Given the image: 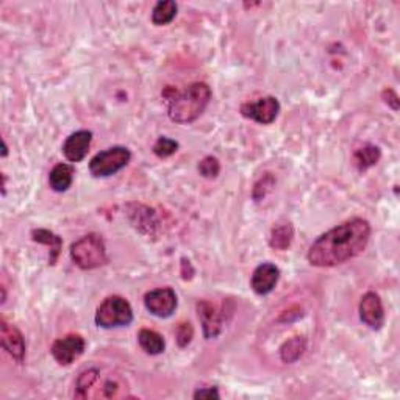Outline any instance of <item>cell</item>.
<instances>
[{"mask_svg": "<svg viewBox=\"0 0 400 400\" xmlns=\"http://www.w3.org/2000/svg\"><path fill=\"white\" fill-rule=\"evenodd\" d=\"M2 144H3V152H2V157H7V155H8V147H7V142L2 141Z\"/></svg>", "mask_w": 400, "mask_h": 400, "instance_id": "obj_27", "label": "cell"}, {"mask_svg": "<svg viewBox=\"0 0 400 400\" xmlns=\"http://www.w3.org/2000/svg\"><path fill=\"white\" fill-rule=\"evenodd\" d=\"M241 114L244 118L250 119L263 125H269L276 121L280 113V104L276 97H263L256 102H247L241 105Z\"/></svg>", "mask_w": 400, "mask_h": 400, "instance_id": "obj_8", "label": "cell"}, {"mask_svg": "<svg viewBox=\"0 0 400 400\" xmlns=\"http://www.w3.org/2000/svg\"><path fill=\"white\" fill-rule=\"evenodd\" d=\"M0 341H2L3 351L13 357L16 362L22 363L25 358V341L21 331L14 325L8 324L5 319L0 322Z\"/></svg>", "mask_w": 400, "mask_h": 400, "instance_id": "obj_11", "label": "cell"}, {"mask_svg": "<svg viewBox=\"0 0 400 400\" xmlns=\"http://www.w3.org/2000/svg\"><path fill=\"white\" fill-rule=\"evenodd\" d=\"M192 336H194V329L190 322H180L179 325H177L175 338L180 347H186L188 344H190V342L192 341Z\"/></svg>", "mask_w": 400, "mask_h": 400, "instance_id": "obj_23", "label": "cell"}, {"mask_svg": "<svg viewBox=\"0 0 400 400\" xmlns=\"http://www.w3.org/2000/svg\"><path fill=\"white\" fill-rule=\"evenodd\" d=\"M138 342L142 351L148 353V355H159V353H163L166 348L164 338L155 330L148 329L140 330Z\"/></svg>", "mask_w": 400, "mask_h": 400, "instance_id": "obj_16", "label": "cell"}, {"mask_svg": "<svg viewBox=\"0 0 400 400\" xmlns=\"http://www.w3.org/2000/svg\"><path fill=\"white\" fill-rule=\"evenodd\" d=\"M94 321L100 329L127 327L133 322V310L127 299L121 296H110L97 308Z\"/></svg>", "mask_w": 400, "mask_h": 400, "instance_id": "obj_4", "label": "cell"}, {"mask_svg": "<svg viewBox=\"0 0 400 400\" xmlns=\"http://www.w3.org/2000/svg\"><path fill=\"white\" fill-rule=\"evenodd\" d=\"M91 142H93V131L89 130H78L67 136L65 144H63V153H65L67 162H82L87 157Z\"/></svg>", "mask_w": 400, "mask_h": 400, "instance_id": "obj_12", "label": "cell"}, {"mask_svg": "<svg viewBox=\"0 0 400 400\" xmlns=\"http://www.w3.org/2000/svg\"><path fill=\"white\" fill-rule=\"evenodd\" d=\"M359 319L373 330H380L385 325V310L380 296L377 293H366L359 300Z\"/></svg>", "mask_w": 400, "mask_h": 400, "instance_id": "obj_9", "label": "cell"}, {"mask_svg": "<svg viewBox=\"0 0 400 400\" xmlns=\"http://www.w3.org/2000/svg\"><path fill=\"white\" fill-rule=\"evenodd\" d=\"M71 258L80 269L91 271L108 263L104 238L97 233H89L71 245Z\"/></svg>", "mask_w": 400, "mask_h": 400, "instance_id": "obj_3", "label": "cell"}, {"mask_svg": "<svg viewBox=\"0 0 400 400\" xmlns=\"http://www.w3.org/2000/svg\"><path fill=\"white\" fill-rule=\"evenodd\" d=\"M74 181V168L71 164L60 163L50 170L49 185L55 192H65L71 188Z\"/></svg>", "mask_w": 400, "mask_h": 400, "instance_id": "obj_14", "label": "cell"}, {"mask_svg": "<svg viewBox=\"0 0 400 400\" xmlns=\"http://www.w3.org/2000/svg\"><path fill=\"white\" fill-rule=\"evenodd\" d=\"M168 100V116L177 124H191L202 116L211 99L207 83H191L185 91L168 88L163 93Z\"/></svg>", "mask_w": 400, "mask_h": 400, "instance_id": "obj_2", "label": "cell"}, {"mask_svg": "<svg viewBox=\"0 0 400 400\" xmlns=\"http://www.w3.org/2000/svg\"><path fill=\"white\" fill-rule=\"evenodd\" d=\"M131 152L124 146H114L105 148L93 157L89 162V173L96 179H105L118 174L119 170L124 169L130 163Z\"/></svg>", "mask_w": 400, "mask_h": 400, "instance_id": "obj_5", "label": "cell"}, {"mask_svg": "<svg viewBox=\"0 0 400 400\" xmlns=\"http://www.w3.org/2000/svg\"><path fill=\"white\" fill-rule=\"evenodd\" d=\"M381 99L385 100L386 105H390L394 111L399 110V97L392 89H385L381 93Z\"/></svg>", "mask_w": 400, "mask_h": 400, "instance_id": "obj_25", "label": "cell"}, {"mask_svg": "<svg viewBox=\"0 0 400 400\" xmlns=\"http://www.w3.org/2000/svg\"><path fill=\"white\" fill-rule=\"evenodd\" d=\"M199 173L205 179H216L221 173V163L216 157H205L197 166Z\"/></svg>", "mask_w": 400, "mask_h": 400, "instance_id": "obj_22", "label": "cell"}, {"mask_svg": "<svg viewBox=\"0 0 400 400\" xmlns=\"http://www.w3.org/2000/svg\"><path fill=\"white\" fill-rule=\"evenodd\" d=\"M274 183H276V180H274V177L271 174H266L258 183H256L254 188V199L256 200V202L261 199H265L266 194L274 188Z\"/></svg>", "mask_w": 400, "mask_h": 400, "instance_id": "obj_24", "label": "cell"}, {"mask_svg": "<svg viewBox=\"0 0 400 400\" xmlns=\"http://www.w3.org/2000/svg\"><path fill=\"white\" fill-rule=\"evenodd\" d=\"M85 347H87V342H85L83 336L71 333L66 335L65 338L56 340L50 348V353L58 364L69 366L83 355Z\"/></svg>", "mask_w": 400, "mask_h": 400, "instance_id": "obj_7", "label": "cell"}, {"mask_svg": "<svg viewBox=\"0 0 400 400\" xmlns=\"http://www.w3.org/2000/svg\"><path fill=\"white\" fill-rule=\"evenodd\" d=\"M177 151H179V142H177L175 140L168 138V136H162V138H158L155 146H153V153H155L158 158L173 157Z\"/></svg>", "mask_w": 400, "mask_h": 400, "instance_id": "obj_21", "label": "cell"}, {"mask_svg": "<svg viewBox=\"0 0 400 400\" xmlns=\"http://www.w3.org/2000/svg\"><path fill=\"white\" fill-rule=\"evenodd\" d=\"M280 278V269L272 263H263L252 274L250 287L258 296H266L277 287Z\"/></svg>", "mask_w": 400, "mask_h": 400, "instance_id": "obj_13", "label": "cell"}, {"mask_svg": "<svg viewBox=\"0 0 400 400\" xmlns=\"http://www.w3.org/2000/svg\"><path fill=\"white\" fill-rule=\"evenodd\" d=\"M197 316L199 321L202 324L205 340H214L218 338L224 327V321H222V314L219 313L211 302L208 300H199L197 302Z\"/></svg>", "mask_w": 400, "mask_h": 400, "instance_id": "obj_10", "label": "cell"}, {"mask_svg": "<svg viewBox=\"0 0 400 400\" xmlns=\"http://www.w3.org/2000/svg\"><path fill=\"white\" fill-rule=\"evenodd\" d=\"M144 305L147 311L157 318H170L177 310L179 300H177V294L173 288H157L146 293L144 296Z\"/></svg>", "mask_w": 400, "mask_h": 400, "instance_id": "obj_6", "label": "cell"}, {"mask_svg": "<svg viewBox=\"0 0 400 400\" xmlns=\"http://www.w3.org/2000/svg\"><path fill=\"white\" fill-rule=\"evenodd\" d=\"M177 10H179V7H177L174 0H162L152 11V22L158 27L168 25L175 19Z\"/></svg>", "mask_w": 400, "mask_h": 400, "instance_id": "obj_20", "label": "cell"}, {"mask_svg": "<svg viewBox=\"0 0 400 400\" xmlns=\"http://www.w3.org/2000/svg\"><path fill=\"white\" fill-rule=\"evenodd\" d=\"M294 238V228L289 222H285V224H278L272 228L271 238H269V245L276 250H287L291 243H293Z\"/></svg>", "mask_w": 400, "mask_h": 400, "instance_id": "obj_18", "label": "cell"}, {"mask_svg": "<svg viewBox=\"0 0 400 400\" xmlns=\"http://www.w3.org/2000/svg\"><path fill=\"white\" fill-rule=\"evenodd\" d=\"M221 399L218 388H202L194 392V399Z\"/></svg>", "mask_w": 400, "mask_h": 400, "instance_id": "obj_26", "label": "cell"}, {"mask_svg": "<svg viewBox=\"0 0 400 400\" xmlns=\"http://www.w3.org/2000/svg\"><path fill=\"white\" fill-rule=\"evenodd\" d=\"M370 238L369 222L362 218L348 219L325 232L310 245L307 258L318 267H333L355 258L366 249Z\"/></svg>", "mask_w": 400, "mask_h": 400, "instance_id": "obj_1", "label": "cell"}, {"mask_svg": "<svg viewBox=\"0 0 400 400\" xmlns=\"http://www.w3.org/2000/svg\"><path fill=\"white\" fill-rule=\"evenodd\" d=\"M307 351V340L304 336H294L288 341H285L280 347V358L283 363H296L297 359L304 355Z\"/></svg>", "mask_w": 400, "mask_h": 400, "instance_id": "obj_17", "label": "cell"}, {"mask_svg": "<svg viewBox=\"0 0 400 400\" xmlns=\"http://www.w3.org/2000/svg\"><path fill=\"white\" fill-rule=\"evenodd\" d=\"M380 157L381 152L379 147L364 146L353 153V164H355V168L359 173H363V170H368L369 168H373V166L379 163Z\"/></svg>", "mask_w": 400, "mask_h": 400, "instance_id": "obj_19", "label": "cell"}, {"mask_svg": "<svg viewBox=\"0 0 400 400\" xmlns=\"http://www.w3.org/2000/svg\"><path fill=\"white\" fill-rule=\"evenodd\" d=\"M32 238H33V241H35V243L47 245V247L50 249L49 263L54 266L55 263L58 261V256L61 254V247H63L61 238L58 235H55L54 232L45 230V228H38V230H33L32 232Z\"/></svg>", "mask_w": 400, "mask_h": 400, "instance_id": "obj_15", "label": "cell"}]
</instances>
